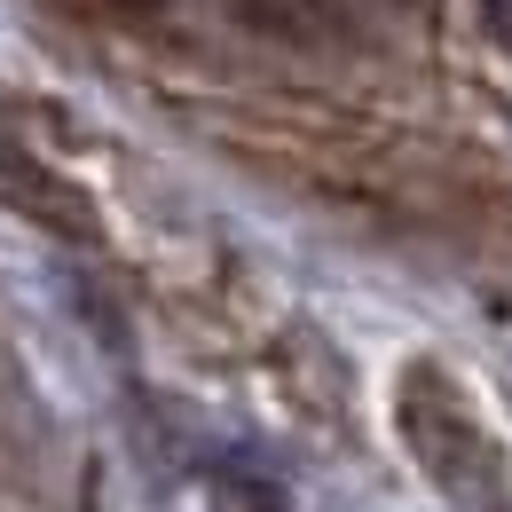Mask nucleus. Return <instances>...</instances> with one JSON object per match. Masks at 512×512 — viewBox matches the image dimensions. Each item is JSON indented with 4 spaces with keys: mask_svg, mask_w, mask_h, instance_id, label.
<instances>
[{
    "mask_svg": "<svg viewBox=\"0 0 512 512\" xmlns=\"http://www.w3.org/2000/svg\"><path fill=\"white\" fill-rule=\"evenodd\" d=\"M111 8H127V16H150V8H166V0H111Z\"/></svg>",
    "mask_w": 512,
    "mask_h": 512,
    "instance_id": "2",
    "label": "nucleus"
},
{
    "mask_svg": "<svg viewBox=\"0 0 512 512\" xmlns=\"http://www.w3.org/2000/svg\"><path fill=\"white\" fill-rule=\"evenodd\" d=\"M308 8H331V0H308Z\"/></svg>",
    "mask_w": 512,
    "mask_h": 512,
    "instance_id": "3",
    "label": "nucleus"
},
{
    "mask_svg": "<svg viewBox=\"0 0 512 512\" xmlns=\"http://www.w3.org/2000/svg\"><path fill=\"white\" fill-rule=\"evenodd\" d=\"M402 8H410V0H402Z\"/></svg>",
    "mask_w": 512,
    "mask_h": 512,
    "instance_id": "4",
    "label": "nucleus"
},
{
    "mask_svg": "<svg viewBox=\"0 0 512 512\" xmlns=\"http://www.w3.org/2000/svg\"><path fill=\"white\" fill-rule=\"evenodd\" d=\"M394 418H402V442L410 457L442 481L457 505H481V512H505V473H497V449L481 434V418H473V402L457 394L442 363H410L402 371V394H394Z\"/></svg>",
    "mask_w": 512,
    "mask_h": 512,
    "instance_id": "1",
    "label": "nucleus"
}]
</instances>
